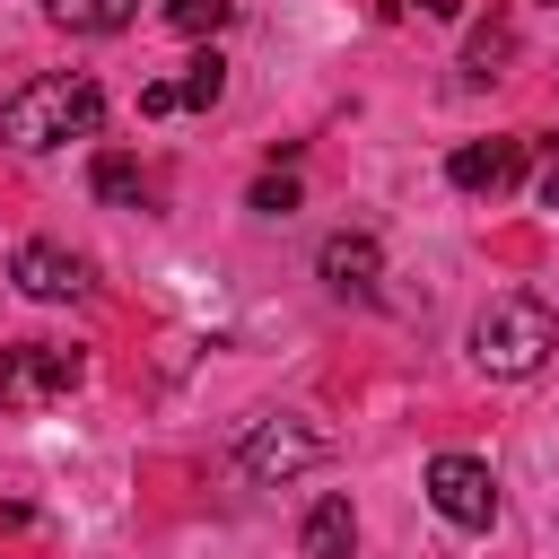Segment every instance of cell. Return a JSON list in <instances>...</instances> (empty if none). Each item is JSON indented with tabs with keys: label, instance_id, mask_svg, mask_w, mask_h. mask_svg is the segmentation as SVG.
I'll return each mask as SVG.
<instances>
[{
	"label": "cell",
	"instance_id": "obj_1",
	"mask_svg": "<svg viewBox=\"0 0 559 559\" xmlns=\"http://www.w3.org/2000/svg\"><path fill=\"white\" fill-rule=\"evenodd\" d=\"M96 122H105V87H96L87 70H44V79H26L17 96H0V140H9L17 157L61 148V140H96Z\"/></svg>",
	"mask_w": 559,
	"mask_h": 559
},
{
	"label": "cell",
	"instance_id": "obj_2",
	"mask_svg": "<svg viewBox=\"0 0 559 559\" xmlns=\"http://www.w3.org/2000/svg\"><path fill=\"white\" fill-rule=\"evenodd\" d=\"M550 349H559V314H550L542 297H524V288H507V297H489V306L472 314V367L498 376V384L533 376Z\"/></svg>",
	"mask_w": 559,
	"mask_h": 559
},
{
	"label": "cell",
	"instance_id": "obj_3",
	"mask_svg": "<svg viewBox=\"0 0 559 559\" xmlns=\"http://www.w3.org/2000/svg\"><path fill=\"white\" fill-rule=\"evenodd\" d=\"M323 454H332V437H323L314 419H288V411H280V419H253V428L236 437V472H245V480H262V489H280V480H297V472H314Z\"/></svg>",
	"mask_w": 559,
	"mask_h": 559
},
{
	"label": "cell",
	"instance_id": "obj_4",
	"mask_svg": "<svg viewBox=\"0 0 559 559\" xmlns=\"http://www.w3.org/2000/svg\"><path fill=\"white\" fill-rule=\"evenodd\" d=\"M79 376H87V358L61 341H0V411H44Z\"/></svg>",
	"mask_w": 559,
	"mask_h": 559
},
{
	"label": "cell",
	"instance_id": "obj_5",
	"mask_svg": "<svg viewBox=\"0 0 559 559\" xmlns=\"http://www.w3.org/2000/svg\"><path fill=\"white\" fill-rule=\"evenodd\" d=\"M428 507L445 515V524H463V533H489L498 524V472L480 463V454H428Z\"/></svg>",
	"mask_w": 559,
	"mask_h": 559
},
{
	"label": "cell",
	"instance_id": "obj_6",
	"mask_svg": "<svg viewBox=\"0 0 559 559\" xmlns=\"http://www.w3.org/2000/svg\"><path fill=\"white\" fill-rule=\"evenodd\" d=\"M9 288L35 297V306H79V297L96 288V271H87V253H70V245H52V236H26V245L9 253Z\"/></svg>",
	"mask_w": 559,
	"mask_h": 559
},
{
	"label": "cell",
	"instance_id": "obj_7",
	"mask_svg": "<svg viewBox=\"0 0 559 559\" xmlns=\"http://www.w3.org/2000/svg\"><path fill=\"white\" fill-rule=\"evenodd\" d=\"M218 96H227V61L201 52V61H183L175 79H148V87H140V114H210Z\"/></svg>",
	"mask_w": 559,
	"mask_h": 559
},
{
	"label": "cell",
	"instance_id": "obj_8",
	"mask_svg": "<svg viewBox=\"0 0 559 559\" xmlns=\"http://www.w3.org/2000/svg\"><path fill=\"white\" fill-rule=\"evenodd\" d=\"M515 175H524V140H507V131L463 140V148L445 157V183H454V192H507Z\"/></svg>",
	"mask_w": 559,
	"mask_h": 559
},
{
	"label": "cell",
	"instance_id": "obj_9",
	"mask_svg": "<svg viewBox=\"0 0 559 559\" xmlns=\"http://www.w3.org/2000/svg\"><path fill=\"white\" fill-rule=\"evenodd\" d=\"M314 271H323V288H332V297H376V280H384V245H376V236H358V227H341V236H323Z\"/></svg>",
	"mask_w": 559,
	"mask_h": 559
},
{
	"label": "cell",
	"instance_id": "obj_10",
	"mask_svg": "<svg viewBox=\"0 0 559 559\" xmlns=\"http://www.w3.org/2000/svg\"><path fill=\"white\" fill-rule=\"evenodd\" d=\"M297 550H306V559H349V550H358V515H349V498H341V489L306 507V524H297Z\"/></svg>",
	"mask_w": 559,
	"mask_h": 559
},
{
	"label": "cell",
	"instance_id": "obj_11",
	"mask_svg": "<svg viewBox=\"0 0 559 559\" xmlns=\"http://www.w3.org/2000/svg\"><path fill=\"white\" fill-rule=\"evenodd\" d=\"M44 17L70 26V35H122L140 17V0H44Z\"/></svg>",
	"mask_w": 559,
	"mask_h": 559
},
{
	"label": "cell",
	"instance_id": "obj_12",
	"mask_svg": "<svg viewBox=\"0 0 559 559\" xmlns=\"http://www.w3.org/2000/svg\"><path fill=\"white\" fill-rule=\"evenodd\" d=\"M87 183H96L105 210H140V201H148V175H140V157H122V148H105V157L87 166Z\"/></svg>",
	"mask_w": 559,
	"mask_h": 559
},
{
	"label": "cell",
	"instance_id": "obj_13",
	"mask_svg": "<svg viewBox=\"0 0 559 559\" xmlns=\"http://www.w3.org/2000/svg\"><path fill=\"white\" fill-rule=\"evenodd\" d=\"M507 52H515V26H507V17L472 26V44H463V79H498V70H507Z\"/></svg>",
	"mask_w": 559,
	"mask_h": 559
},
{
	"label": "cell",
	"instance_id": "obj_14",
	"mask_svg": "<svg viewBox=\"0 0 559 559\" xmlns=\"http://www.w3.org/2000/svg\"><path fill=\"white\" fill-rule=\"evenodd\" d=\"M227 17H236V0H166V26H175V35H192V44H201V35H218Z\"/></svg>",
	"mask_w": 559,
	"mask_h": 559
},
{
	"label": "cell",
	"instance_id": "obj_15",
	"mask_svg": "<svg viewBox=\"0 0 559 559\" xmlns=\"http://www.w3.org/2000/svg\"><path fill=\"white\" fill-rule=\"evenodd\" d=\"M245 201H253L262 218H280V210H297V175H288V166H280V175H253V192H245Z\"/></svg>",
	"mask_w": 559,
	"mask_h": 559
},
{
	"label": "cell",
	"instance_id": "obj_16",
	"mask_svg": "<svg viewBox=\"0 0 559 559\" xmlns=\"http://www.w3.org/2000/svg\"><path fill=\"white\" fill-rule=\"evenodd\" d=\"M402 9H419V17H454L463 0H402Z\"/></svg>",
	"mask_w": 559,
	"mask_h": 559
},
{
	"label": "cell",
	"instance_id": "obj_17",
	"mask_svg": "<svg viewBox=\"0 0 559 559\" xmlns=\"http://www.w3.org/2000/svg\"><path fill=\"white\" fill-rule=\"evenodd\" d=\"M542 201H550V210H559V157H550V166H542Z\"/></svg>",
	"mask_w": 559,
	"mask_h": 559
}]
</instances>
